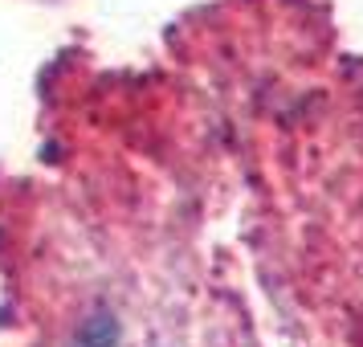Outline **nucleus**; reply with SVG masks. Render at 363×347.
<instances>
[{
    "mask_svg": "<svg viewBox=\"0 0 363 347\" xmlns=\"http://www.w3.org/2000/svg\"><path fill=\"white\" fill-rule=\"evenodd\" d=\"M66 347H123V327H118L115 311L94 307V311L74 327V335H69Z\"/></svg>",
    "mask_w": 363,
    "mask_h": 347,
    "instance_id": "obj_1",
    "label": "nucleus"
}]
</instances>
